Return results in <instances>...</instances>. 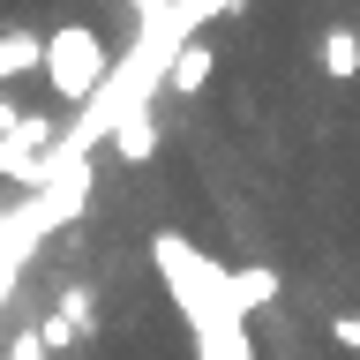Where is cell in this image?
<instances>
[{
	"instance_id": "obj_1",
	"label": "cell",
	"mask_w": 360,
	"mask_h": 360,
	"mask_svg": "<svg viewBox=\"0 0 360 360\" xmlns=\"http://www.w3.org/2000/svg\"><path fill=\"white\" fill-rule=\"evenodd\" d=\"M150 263H158V278H165V292H173V308L188 315V330H202V323H233V315H240V300H233V270L210 263L195 240L158 233Z\"/></svg>"
},
{
	"instance_id": "obj_2",
	"label": "cell",
	"mask_w": 360,
	"mask_h": 360,
	"mask_svg": "<svg viewBox=\"0 0 360 360\" xmlns=\"http://www.w3.org/2000/svg\"><path fill=\"white\" fill-rule=\"evenodd\" d=\"M105 75H112V60H105V38H98L90 22H60V30L45 38V83H53V98H68L75 112L98 98Z\"/></svg>"
},
{
	"instance_id": "obj_3",
	"label": "cell",
	"mask_w": 360,
	"mask_h": 360,
	"mask_svg": "<svg viewBox=\"0 0 360 360\" xmlns=\"http://www.w3.org/2000/svg\"><path fill=\"white\" fill-rule=\"evenodd\" d=\"M195 338V360H255V338H248V315H233V323H202Z\"/></svg>"
},
{
	"instance_id": "obj_4",
	"label": "cell",
	"mask_w": 360,
	"mask_h": 360,
	"mask_svg": "<svg viewBox=\"0 0 360 360\" xmlns=\"http://www.w3.org/2000/svg\"><path fill=\"white\" fill-rule=\"evenodd\" d=\"M45 315H53V323H60V330L83 345V338L98 330V292H90V285H60V300H53Z\"/></svg>"
},
{
	"instance_id": "obj_5",
	"label": "cell",
	"mask_w": 360,
	"mask_h": 360,
	"mask_svg": "<svg viewBox=\"0 0 360 360\" xmlns=\"http://www.w3.org/2000/svg\"><path fill=\"white\" fill-rule=\"evenodd\" d=\"M45 75V38L38 30H0V83H15V75Z\"/></svg>"
},
{
	"instance_id": "obj_6",
	"label": "cell",
	"mask_w": 360,
	"mask_h": 360,
	"mask_svg": "<svg viewBox=\"0 0 360 360\" xmlns=\"http://www.w3.org/2000/svg\"><path fill=\"white\" fill-rule=\"evenodd\" d=\"M323 75H330V83H353L360 75V30L353 22H330V30H323Z\"/></svg>"
},
{
	"instance_id": "obj_7",
	"label": "cell",
	"mask_w": 360,
	"mask_h": 360,
	"mask_svg": "<svg viewBox=\"0 0 360 360\" xmlns=\"http://www.w3.org/2000/svg\"><path fill=\"white\" fill-rule=\"evenodd\" d=\"M112 158H128V165H143V158H158V105L135 112V120H120L112 128Z\"/></svg>"
},
{
	"instance_id": "obj_8",
	"label": "cell",
	"mask_w": 360,
	"mask_h": 360,
	"mask_svg": "<svg viewBox=\"0 0 360 360\" xmlns=\"http://www.w3.org/2000/svg\"><path fill=\"white\" fill-rule=\"evenodd\" d=\"M233 300H240V315H248V308H270V300H278V270L240 263V270H233Z\"/></svg>"
},
{
	"instance_id": "obj_9",
	"label": "cell",
	"mask_w": 360,
	"mask_h": 360,
	"mask_svg": "<svg viewBox=\"0 0 360 360\" xmlns=\"http://www.w3.org/2000/svg\"><path fill=\"white\" fill-rule=\"evenodd\" d=\"M202 83H210V45H188V53H180V60H173V75H165V90H173V98H195V90Z\"/></svg>"
},
{
	"instance_id": "obj_10",
	"label": "cell",
	"mask_w": 360,
	"mask_h": 360,
	"mask_svg": "<svg viewBox=\"0 0 360 360\" xmlns=\"http://www.w3.org/2000/svg\"><path fill=\"white\" fill-rule=\"evenodd\" d=\"M0 180H22V188L38 195V188H45V158H22L15 143H0Z\"/></svg>"
},
{
	"instance_id": "obj_11",
	"label": "cell",
	"mask_w": 360,
	"mask_h": 360,
	"mask_svg": "<svg viewBox=\"0 0 360 360\" xmlns=\"http://www.w3.org/2000/svg\"><path fill=\"white\" fill-rule=\"evenodd\" d=\"M0 360H53V353H45V338H38V323H22V330L8 338V353H0Z\"/></svg>"
},
{
	"instance_id": "obj_12",
	"label": "cell",
	"mask_w": 360,
	"mask_h": 360,
	"mask_svg": "<svg viewBox=\"0 0 360 360\" xmlns=\"http://www.w3.org/2000/svg\"><path fill=\"white\" fill-rule=\"evenodd\" d=\"M330 338L345 345V353H360V315H338V323H330Z\"/></svg>"
},
{
	"instance_id": "obj_13",
	"label": "cell",
	"mask_w": 360,
	"mask_h": 360,
	"mask_svg": "<svg viewBox=\"0 0 360 360\" xmlns=\"http://www.w3.org/2000/svg\"><path fill=\"white\" fill-rule=\"evenodd\" d=\"M15 120H22V112H15V98H0V143L15 135Z\"/></svg>"
}]
</instances>
